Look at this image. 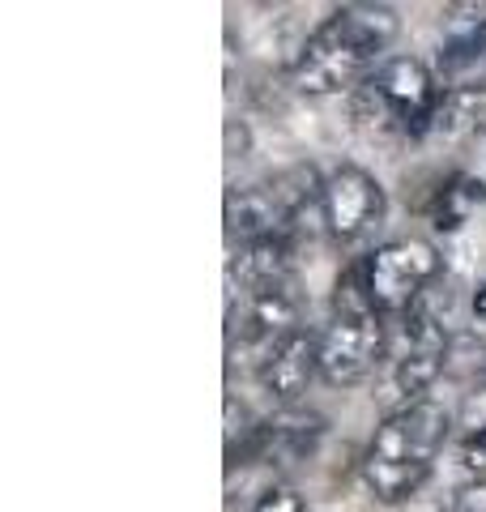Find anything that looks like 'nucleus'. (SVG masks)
Returning a JSON list of instances; mask_svg holds the SVG:
<instances>
[{
  "mask_svg": "<svg viewBox=\"0 0 486 512\" xmlns=\"http://www.w3.org/2000/svg\"><path fill=\"white\" fill-rule=\"evenodd\" d=\"M397 35V13L388 5H346L303 43L295 60V86L307 94L359 90L380 69V52Z\"/></svg>",
  "mask_w": 486,
  "mask_h": 512,
  "instance_id": "1",
  "label": "nucleus"
},
{
  "mask_svg": "<svg viewBox=\"0 0 486 512\" xmlns=\"http://www.w3.org/2000/svg\"><path fill=\"white\" fill-rule=\"evenodd\" d=\"M448 427H452L448 410L440 402H431V397H418L405 410L388 414L363 461L367 487L384 504H397L410 491H418L423 478L431 474V461L440 457V448L448 440Z\"/></svg>",
  "mask_w": 486,
  "mask_h": 512,
  "instance_id": "2",
  "label": "nucleus"
},
{
  "mask_svg": "<svg viewBox=\"0 0 486 512\" xmlns=\"http://www.w3.org/2000/svg\"><path fill=\"white\" fill-rule=\"evenodd\" d=\"M440 94L444 90L435 86V77L423 60L393 56L350 94V120L371 137H388V133L423 137L431 133Z\"/></svg>",
  "mask_w": 486,
  "mask_h": 512,
  "instance_id": "3",
  "label": "nucleus"
},
{
  "mask_svg": "<svg viewBox=\"0 0 486 512\" xmlns=\"http://www.w3.org/2000/svg\"><path fill=\"white\" fill-rule=\"evenodd\" d=\"M363 274L376 312H410L423 299L427 282L440 274V252L427 239H393L367 256Z\"/></svg>",
  "mask_w": 486,
  "mask_h": 512,
  "instance_id": "4",
  "label": "nucleus"
},
{
  "mask_svg": "<svg viewBox=\"0 0 486 512\" xmlns=\"http://www.w3.org/2000/svg\"><path fill=\"white\" fill-rule=\"evenodd\" d=\"M388 333L380 325V312H359V316H333L329 329L320 333V380L324 384H359L376 372L384 355Z\"/></svg>",
  "mask_w": 486,
  "mask_h": 512,
  "instance_id": "5",
  "label": "nucleus"
},
{
  "mask_svg": "<svg viewBox=\"0 0 486 512\" xmlns=\"http://www.w3.org/2000/svg\"><path fill=\"white\" fill-rule=\"evenodd\" d=\"M448 329L435 320L423 303H414L405 312V329H401V355H397V389L405 397L427 393L440 372L448 367Z\"/></svg>",
  "mask_w": 486,
  "mask_h": 512,
  "instance_id": "6",
  "label": "nucleus"
},
{
  "mask_svg": "<svg viewBox=\"0 0 486 512\" xmlns=\"http://www.w3.org/2000/svg\"><path fill=\"white\" fill-rule=\"evenodd\" d=\"M324 218H329V235L337 239H359L367 227L384 218V188L376 175L363 167H337L324 180Z\"/></svg>",
  "mask_w": 486,
  "mask_h": 512,
  "instance_id": "7",
  "label": "nucleus"
},
{
  "mask_svg": "<svg viewBox=\"0 0 486 512\" xmlns=\"http://www.w3.org/2000/svg\"><path fill=\"white\" fill-rule=\"evenodd\" d=\"M226 235L239 239V244H256V239H273V235L290 239V210L278 197L273 180L226 192Z\"/></svg>",
  "mask_w": 486,
  "mask_h": 512,
  "instance_id": "8",
  "label": "nucleus"
},
{
  "mask_svg": "<svg viewBox=\"0 0 486 512\" xmlns=\"http://www.w3.org/2000/svg\"><path fill=\"white\" fill-rule=\"evenodd\" d=\"M312 376H320V338L307 329L282 338L261 363V384L282 406H295V397L312 384Z\"/></svg>",
  "mask_w": 486,
  "mask_h": 512,
  "instance_id": "9",
  "label": "nucleus"
},
{
  "mask_svg": "<svg viewBox=\"0 0 486 512\" xmlns=\"http://www.w3.org/2000/svg\"><path fill=\"white\" fill-rule=\"evenodd\" d=\"M324 436V419L312 410L299 406H282L269 423L256 427L252 436V453H261L265 461H278V466H290V461L307 457Z\"/></svg>",
  "mask_w": 486,
  "mask_h": 512,
  "instance_id": "10",
  "label": "nucleus"
},
{
  "mask_svg": "<svg viewBox=\"0 0 486 512\" xmlns=\"http://www.w3.org/2000/svg\"><path fill=\"white\" fill-rule=\"evenodd\" d=\"M231 278L252 299L290 286V239L273 235V239H256V244H239L231 261Z\"/></svg>",
  "mask_w": 486,
  "mask_h": 512,
  "instance_id": "11",
  "label": "nucleus"
},
{
  "mask_svg": "<svg viewBox=\"0 0 486 512\" xmlns=\"http://www.w3.org/2000/svg\"><path fill=\"white\" fill-rule=\"evenodd\" d=\"M431 133H444L457 141L486 133V90H444L431 120Z\"/></svg>",
  "mask_w": 486,
  "mask_h": 512,
  "instance_id": "12",
  "label": "nucleus"
},
{
  "mask_svg": "<svg viewBox=\"0 0 486 512\" xmlns=\"http://www.w3.org/2000/svg\"><path fill=\"white\" fill-rule=\"evenodd\" d=\"M486 201V184L482 180H469V175H457L444 192H440V205H435V227L440 231H452L478 210Z\"/></svg>",
  "mask_w": 486,
  "mask_h": 512,
  "instance_id": "13",
  "label": "nucleus"
},
{
  "mask_svg": "<svg viewBox=\"0 0 486 512\" xmlns=\"http://www.w3.org/2000/svg\"><path fill=\"white\" fill-rule=\"evenodd\" d=\"M444 512H486V478L461 483V487L444 500Z\"/></svg>",
  "mask_w": 486,
  "mask_h": 512,
  "instance_id": "14",
  "label": "nucleus"
},
{
  "mask_svg": "<svg viewBox=\"0 0 486 512\" xmlns=\"http://www.w3.org/2000/svg\"><path fill=\"white\" fill-rule=\"evenodd\" d=\"M256 512H307L303 500L290 487H273L261 495V504H256Z\"/></svg>",
  "mask_w": 486,
  "mask_h": 512,
  "instance_id": "15",
  "label": "nucleus"
},
{
  "mask_svg": "<svg viewBox=\"0 0 486 512\" xmlns=\"http://www.w3.org/2000/svg\"><path fill=\"white\" fill-rule=\"evenodd\" d=\"M474 312H478V316L486 320V282H482L478 291H474Z\"/></svg>",
  "mask_w": 486,
  "mask_h": 512,
  "instance_id": "16",
  "label": "nucleus"
}]
</instances>
